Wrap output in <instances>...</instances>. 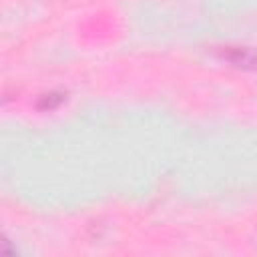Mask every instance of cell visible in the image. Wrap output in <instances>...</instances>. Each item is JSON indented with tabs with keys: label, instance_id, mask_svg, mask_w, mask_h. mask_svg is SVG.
I'll use <instances>...</instances> for the list:
<instances>
[{
	"label": "cell",
	"instance_id": "obj_1",
	"mask_svg": "<svg viewBox=\"0 0 257 257\" xmlns=\"http://www.w3.org/2000/svg\"><path fill=\"white\" fill-rule=\"evenodd\" d=\"M223 58L233 66L243 70H257V52L251 48H227L223 50Z\"/></svg>",
	"mask_w": 257,
	"mask_h": 257
},
{
	"label": "cell",
	"instance_id": "obj_2",
	"mask_svg": "<svg viewBox=\"0 0 257 257\" xmlns=\"http://www.w3.org/2000/svg\"><path fill=\"white\" fill-rule=\"evenodd\" d=\"M64 102V94L62 92H48V94H42L40 100H38V108L40 110H54L58 108L60 104Z\"/></svg>",
	"mask_w": 257,
	"mask_h": 257
}]
</instances>
